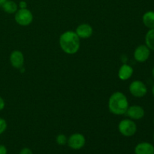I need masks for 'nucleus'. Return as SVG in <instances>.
I'll use <instances>...</instances> for the list:
<instances>
[{"mask_svg": "<svg viewBox=\"0 0 154 154\" xmlns=\"http://www.w3.org/2000/svg\"><path fill=\"white\" fill-rule=\"evenodd\" d=\"M60 45L67 54H75L79 51L81 42L75 32L66 31L60 37Z\"/></svg>", "mask_w": 154, "mask_h": 154, "instance_id": "nucleus-1", "label": "nucleus"}, {"mask_svg": "<svg viewBox=\"0 0 154 154\" xmlns=\"http://www.w3.org/2000/svg\"><path fill=\"white\" fill-rule=\"evenodd\" d=\"M109 110L115 115H123L129 108L127 97L121 92H116L110 96L108 101Z\"/></svg>", "mask_w": 154, "mask_h": 154, "instance_id": "nucleus-2", "label": "nucleus"}, {"mask_svg": "<svg viewBox=\"0 0 154 154\" xmlns=\"http://www.w3.org/2000/svg\"><path fill=\"white\" fill-rule=\"evenodd\" d=\"M119 132L125 137L133 136L137 132V126L135 122L129 119L121 120L118 125Z\"/></svg>", "mask_w": 154, "mask_h": 154, "instance_id": "nucleus-3", "label": "nucleus"}, {"mask_svg": "<svg viewBox=\"0 0 154 154\" xmlns=\"http://www.w3.org/2000/svg\"><path fill=\"white\" fill-rule=\"evenodd\" d=\"M14 20L17 23H18L19 25L23 26H29L32 23L33 20L32 13L27 8H20L15 13Z\"/></svg>", "mask_w": 154, "mask_h": 154, "instance_id": "nucleus-4", "label": "nucleus"}, {"mask_svg": "<svg viewBox=\"0 0 154 154\" xmlns=\"http://www.w3.org/2000/svg\"><path fill=\"white\" fill-rule=\"evenodd\" d=\"M129 92L135 97L141 98L147 94V89L142 81H134L129 85Z\"/></svg>", "mask_w": 154, "mask_h": 154, "instance_id": "nucleus-5", "label": "nucleus"}, {"mask_svg": "<svg viewBox=\"0 0 154 154\" xmlns=\"http://www.w3.org/2000/svg\"><path fill=\"white\" fill-rule=\"evenodd\" d=\"M86 144L85 137L80 133L72 134L68 138L67 144L70 148L73 150H80L84 147Z\"/></svg>", "mask_w": 154, "mask_h": 154, "instance_id": "nucleus-6", "label": "nucleus"}, {"mask_svg": "<svg viewBox=\"0 0 154 154\" xmlns=\"http://www.w3.org/2000/svg\"><path fill=\"white\" fill-rule=\"evenodd\" d=\"M150 51L147 45H141L137 47L136 49L135 50L134 52V58L136 61L139 63H144L148 60L150 57Z\"/></svg>", "mask_w": 154, "mask_h": 154, "instance_id": "nucleus-7", "label": "nucleus"}, {"mask_svg": "<svg viewBox=\"0 0 154 154\" xmlns=\"http://www.w3.org/2000/svg\"><path fill=\"white\" fill-rule=\"evenodd\" d=\"M126 114L132 120H141L144 116V110L140 105H132L129 106Z\"/></svg>", "mask_w": 154, "mask_h": 154, "instance_id": "nucleus-8", "label": "nucleus"}, {"mask_svg": "<svg viewBox=\"0 0 154 154\" xmlns=\"http://www.w3.org/2000/svg\"><path fill=\"white\" fill-rule=\"evenodd\" d=\"M10 62L11 66L15 69H20L23 66L24 56L21 51H14L10 55Z\"/></svg>", "mask_w": 154, "mask_h": 154, "instance_id": "nucleus-9", "label": "nucleus"}, {"mask_svg": "<svg viewBox=\"0 0 154 154\" xmlns=\"http://www.w3.org/2000/svg\"><path fill=\"white\" fill-rule=\"evenodd\" d=\"M75 32L80 38H89L93 33V27L87 23H82L77 27Z\"/></svg>", "mask_w": 154, "mask_h": 154, "instance_id": "nucleus-10", "label": "nucleus"}, {"mask_svg": "<svg viewBox=\"0 0 154 154\" xmlns=\"http://www.w3.org/2000/svg\"><path fill=\"white\" fill-rule=\"evenodd\" d=\"M135 154H154V147L148 142L139 143L135 147Z\"/></svg>", "mask_w": 154, "mask_h": 154, "instance_id": "nucleus-11", "label": "nucleus"}, {"mask_svg": "<svg viewBox=\"0 0 154 154\" xmlns=\"http://www.w3.org/2000/svg\"><path fill=\"white\" fill-rule=\"evenodd\" d=\"M133 75V69L127 64H123L120 68L118 72V77L122 81H126L129 79Z\"/></svg>", "mask_w": 154, "mask_h": 154, "instance_id": "nucleus-12", "label": "nucleus"}, {"mask_svg": "<svg viewBox=\"0 0 154 154\" xmlns=\"http://www.w3.org/2000/svg\"><path fill=\"white\" fill-rule=\"evenodd\" d=\"M143 23L149 29H154V11H150L143 15Z\"/></svg>", "mask_w": 154, "mask_h": 154, "instance_id": "nucleus-13", "label": "nucleus"}, {"mask_svg": "<svg viewBox=\"0 0 154 154\" xmlns=\"http://www.w3.org/2000/svg\"><path fill=\"white\" fill-rule=\"evenodd\" d=\"M2 8L8 14L16 13L17 11L18 10V5H17V3L14 1H11V0H7L6 2L2 6Z\"/></svg>", "mask_w": 154, "mask_h": 154, "instance_id": "nucleus-14", "label": "nucleus"}, {"mask_svg": "<svg viewBox=\"0 0 154 154\" xmlns=\"http://www.w3.org/2000/svg\"><path fill=\"white\" fill-rule=\"evenodd\" d=\"M145 42L149 49L154 51V29H151L147 32L145 36Z\"/></svg>", "mask_w": 154, "mask_h": 154, "instance_id": "nucleus-15", "label": "nucleus"}, {"mask_svg": "<svg viewBox=\"0 0 154 154\" xmlns=\"http://www.w3.org/2000/svg\"><path fill=\"white\" fill-rule=\"evenodd\" d=\"M56 141H57V144L60 146L66 145L68 142V138L66 136L63 134H60V135H58L56 138Z\"/></svg>", "mask_w": 154, "mask_h": 154, "instance_id": "nucleus-16", "label": "nucleus"}, {"mask_svg": "<svg viewBox=\"0 0 154 154\" xmlns=\"http://www.w3.org/2000/svg\"><path fill=\"white\" fill-rule=\"evenodd\" d=\"M7 129V123L5 120L0 117V135L3 133Z\"/></svg>", "mask_w": 154, "mask_h": 154, "instance_id": "nucleus-17", "label": "nucleus"}, {"mask_svg": "<svg viewBox=\"0 0 154 154\" xmlns=\"http://www.w3.org/2000/svg\"><path fill=\"white\" fill-rule=\"evenodd\" d=\"M19 154H33V153L31 150V149L28 148V147H24V148H23L20 150Z\"/></svg>", "mask_w": 154, "mask_h": 154, "instance_id": "nucleus-18", "label": "nucleus"}, {"mask_svg": "<svg viewBox=\"0 0 154 154\" xmlns=\"http://www.w3.org/2000/svg\"><path fill=\"white\" fill-rule=\"evenodd\" d=\"M8 150L7 148L5 145H2V144H0V154H7Z\"/></svg>", "mask_w": 154, "mask_h": 154, "instance_id": "nucleus-19", "label": "nucleus"}, {"mask_svg": "<svg viewBox=\"0 0 154 154\" xmlns=\"http://www.w3.org/2000/svg\"><path fill=\"white\" fill-rule=\"evenodd\" d=\"M19 7L20 9L27 8V3L25 1H21L19 3Z\"/></svg>", "mask_w": 154, "mask_h": 154, "instance_id": "nucleus-20", "label": "nucleus"}, {"mask_svg": "<svg viewBox=\"0 0 154 154\" xmlns=\"http://www.w3.org/2000/svg\"><path fill=\"white\" fill-rule=\"evenodd\" d=\"M5 106V103L4 99L0 96V111L4 109Z\"/></svg>", "mask_w": 154, "mask_h": 154, "instance_id": "nucleus-21", "label": "nucleus"}, {"mask_svg": "<svg viewBox=\"0 0 154 154\" xmlns=\"http://www.w3.org/2000/svg\"><path fill=\"white\" fill-rule=\"evenodd\" d=\"M6 1H7V0H0V6L2 7V6L6 2Z\"/></svg>", "mask_w": 154, "mask_h": 154, "instance_id": "nucleus-22", "label": "nucleus"}, {"mask_svg": "<svg viewBox=\"0 0 154 154\" xmlns=\"http://www.w3.org/2000/svg\"><path fill=\"white\" fill-rule=\"evenodd\" d=\"M152 93H153V96H154V85H153V89H152Z\"/></svg>", "mask_w": 154, "mask_h": 154, "instance_id": "nucleus-23", "label": "nucleus"}, {"mask_svg": "<svg viewBox=\"0 0 154 154\" xmlns=\"http://www.w3.org/2000/svg\"><path fill=\"white\" fill-rule=\"evenodd\" d=\"M152 74H153V78H154V67H153V70H152Z\"/></svg>", "mask_w": 154, "mask_h": 154, "instance_id": "nucleus-24", "label": "nucleus"}, {"mask_svg": "<svg viewBox=\"0 0 154 154\" xmlns=\"http://www.w3.org/2000/svg\"><path fill=\"white\" fill-rule=\"evenodd\" d=\"M153 140H154V134H153Z\"/></svg>", "mask_w": 154, "mask_h": 154, "instance_id": "nucleus-25", "label": "nucleus"}, {"mask_svg": "<svg viewBox=\"0 0 154 154\" xmlns=\"http://www.w3.org/2000/svg\"><path fill=\"white\" fill-rule=\"evenodd\" d=\"M153 124H154V120H153Z\"/></svg>", "mask_w": 154, "mask_h": 154, "instance_id": "nucleus-26", "label": "nucleus"}]
</instances>
